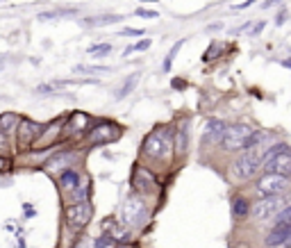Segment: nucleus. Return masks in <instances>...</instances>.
<instances>
[{"instance_id": "ddd939ff", "label": "nucleus", "mask_w": 291, "mask_h": 248, "mask_svg": "<svg viewBox=\"0 0 291 248\" xmlns=\"http://www.w3.org/2000/svg\"><path fill=\"white\" fill-rule=\"evenodd\" d=\"M262 166L266 173H275V176H282V178H289L291 180V148L271 157V160H266Z\"/></svg>"}, {"instance_id": "e433bc0d", "label": "nucleus", "mask_w": 291, "mask_h": 248, "mask_svg": "<svg viewBox=\"0 0 291 248\" xmlns=\"http://www.w3.org/2000/svg\"><path fill=\"white\" fill-rule=\"evenodd\" d=\"M116 248H137V246L130 244V241H119V244H116Z\"/></svg>"}, {"instance_id": "b1692460", "label": "nucleus", "mask_w": 291, "mask_h": 248, "mask_svg": "<svg viewBox=\"0 0 291 248\" xmlns=\"http://www.w3.org/2000/svg\"><path fill=\"white\" fill-rule=\"evenodd\" d=\"M221 52H223V46H221L219 41H214V44L207 48V52L203 55V62H207V64H209V62H214L216 57H221Z\"/></svg>"}, {"instance_id": "a878e982", "label": "nucleus", "mask_w": 291, "mask_h": 248, "mask_svg": "<svg viewBox=\"0 0 291 248\" xmlns=\"http://www.w3.org/2000/svg\"><path fill=\"white\" fill-rule=\"evenodd\" d=\"M275 225H291V203L282 209V212L275 214Z\"/></svg>"}, {"instance_id": "6e6552de", "label": "nucleus", "mask_w": 291, "mask_h": 248, "mask_svg": "<svg viewBox=\"0 0 291 248\" xmlns=\"http://www.w3.org/2000/svg\"><path fill=\"white\" fill-rule=\"evenodd\" d=\"M121 137V128L112 121H100V123L91 125V130L87 132V144L89 146H103L109 141H116Z\"/></svg>"}, {"instance_id": "f704fd0d", "label": "nucleus", "mask_w": 291, "mask_h": 248, "mask_svg": "<svg viewBox=\"0 0 291 248\" xmlns=\"http://www.w3.org/2000/svg\"><path fill=\"white\" fill-rule=\"evenodd\" d=\"M284 18H287V9H282V12H280V16H278V21H275V23L282 25V23H284Z\"/></svg>"}, {"instance_id": "20e7f679", "label": "nucleus", "mask_w": 291, "mask_h": 248, "mask_svg": "<svg viewBox=\"0 0 291 248\" xmlns=\"http://www.w3.org/2000/svg\"><path fill=\"white\" fill-rule=\"evenodd\" d=\"M41 130H44V125L36 123L32 119H23L16 130V135H14V150L18 152H25V150H32L36 139H39Z\"/></svg>"}, {"instance_id": "f8f14e48", "label": "nucleus", "mask_w": 291, "mask_h": 248, "mask_svg": "<svg viewBox=\"0 0 291 248\" xmlns=\"http://www.w3.org/2000/svg\"><path fill=\"white\" fill-rule=\"evenodd\" d=\"M91 130V116L84 114V112H73L66 116V123H64V139H71V137H80L87 135Z\"/></svg>"}, {"instance_id": "c9c22d12", "label": "nucleus", "mask_w": 291, "mask_h": 248, "mask_svg": "<svg viewBox=\"0 0 291 248\" xmlns=\"http://www.w3.org/2000/svg\"><path fill=\"white\" fill-rule=\"evenodd\" d=\"M184 87H187V82H184V80H180V78H178L176 82H173V89H184Z\"/></svg>"}, {"instance_id": "1a4fd4ad", "label": "nucleus", "mask_w": 291, "mask_h": 248, "mask_svg": "<svg viewBox=\"0 0 291 248\" xmlns=\"http://www.w3.org/2000/svg\"><path fill=\"white\" fill-rule=\"evenodd\" d=\"M287 198L284 196H264L262 200H257L255 205H250V214L255 216L257 221H264V219H271L278 212H282L287 207Z\"/></svg>"}, {"instance_id": "a211bd4d", "label": "nucleus", "mask_w": 291, "mask_h": 248, "mask_svg": "<svg viewBox=\"0 0 291 248\" xmlns=\"http://www.w3.org/2000/svg\"><path fill=\"white\" fill-rule=\"evenodd\" d=\"M225 128L227 125L223 123V121L211 119L207 123V130H205V141H216V144H219V141L223 139V135H225Z\"/></svg>"}, {"instance_id": "39448f33", "label": "nucleus", "mask_w": 291, "mask_h": 248, "mask_svg": "<svg viewBox=\"0 0 291 248\" xmlns=\"http://www.w3.org/2000/svg\"><path fill=\"white\" fill-rule=\"evenodd\" d=\"M93 216V205L91 200H84V203H71L64 207V221L71 230H82L89 225Z\"/></svg>"}, {"instance_id": "aec40b11", "label": "nucleus", "mask_w": 291, "mask_h": 248, "mask_svg": "<svg viewBox=\"0 0 291 248\" xmlns=\"http://www.w3.org/2000/svg\"><path fill=\"white\" fill-rule=\"evenodd\" d=\"M89 194H91V184L82 182L80 187L73 189V192L68 194V205L71 203H84V200H89Z\"/></svg>"}, {"instance_id": "5701e85b", "label": "nucleus", "mask_w": 291, "mask_h": 248, "mask_svg": "<svg viewBox=\"0 0 291 248\" xmlns=\"http://www.w3.org/2000/svg\"><path fill=\"white\" fill-rule=\"evenodd\" d=\"M77 9H52V12L39 14V21H52V18H62V16H75Z\"/></svg>"}, {"instance_id": "f3484780", "label": "nucleus", "mask_w": 291, "mask_h": 248, "mask_svg": "<svg viewBox=\"0 0 291 248\" xmlns=\"http://www.w3.org/2000/svg\"><path fill=\"white\" fill-rule=\"evenodd\" d=\"M187 146H189V119H184L180 123V128L173 132V150H176V155H184Z\"/></svg>"}, {"instance_id": "393cba45", "label": "nucleus", "mask_w": 291, "mask_h": 248, "mask_svg": "<svg viewBox=\"0 0 291 248\" xmlns=\"http://www.w3.org/2000/svg\"><path fill=\"white\" fill-rule=\"evenodd\" d=\"M12 152H14L12 139H9L7 135L0 132V155H3V157H12Z\"/></svg>"}, {"instance_id": "412c9836", "label": "nucleus", "mask_w": 291, "mask_h": 248, "mask_svg": "<svg viewBox=\"0 0 291 248\" xmlns=\"http://www.w3.org/2000/svg\"><path fill=\"white\" fill-rule=\"evenodd\" d=\"M232 214H235V219H243L246 214H250V203L243 196H235L232 198Z\"/></svg>"}, {"instance_id": "9d476101", "label": "nucleus", "mask_w": 291, "mask_h": 248, "mask_svg": "<svg viewBox=\"0 0 291 248\" xmlns=\"http://www.w3.org/2000/svg\"><path fill=\"white\" fill-rule=\"evenodd\" d=\"M289 184H291L289 178L275 176V173H264L257 182V194H262V198L264 196H282L289 189Z\"/></svg>"}, {"instance_id": "4be33fe9", "label": "nucleus", "mask_w": 291, "mask_h": 248, "mask_svg": "<svg viewBox=\"0 0 291 248\" xmlns=\"http://www.w3.org/2000/svg\"><path fill=\"white\" fill-rule=\"evenodd\" d=\"M139 75H141V73H132V75L128 78V80L123 82V87H121L119 91H116V100H123V98H125V96H128V93L132 91V89L137 87V82H139Z\"/></svg>"}, {"instance_id": "9b49d317", "label": "nucleus", "mask_w": 291, "mask_h": 248, "mask_svg": "<svg viewBox=\"0 0 291 248\" xmlns=\"http://www.w3.org/2000/svg\"><path fill=\"white\" fill-rule=\"evenodd\" d=\"M130 187L134 189L137 194H148L157 187V180L152 176L150 168L141 166V164H134L132 166V176H130Z\"/></svg>"}, {"instance_id": "4468645a", "label": "nucleus", "mask_w": 291, "mask_h": 248, "mask_svg": "<svg viewBox=\"0 0 291 248\" xmlns=\"http://www.w3.org/2000/svg\"><path fill=\"white\" fill-rule=\"evenodd\" d=\"M57 184H60V189L64 194H71L73 189H77L82 184V173L77 168H66L64 173L57 176Z\"/></svg>"}, {"instance_id": "7c9ffc66", "label": "nucleus", "mask_w": 291, "mask_h": 248, "mask_svg": "<svg viewBox=\"0 0 291 248\" xmlns=\"http://www.w3.org/2000/svg\"><path fill=\"white\" fill-rule=\"evenodd\" d=\"M107 66H75V73H107Z\"/></svg>"}, {"instance_id": "0eeeda50", "label": "nucleus", "mask_w": 291, "mask_h": 248, "mask_svg": "<svg viewBox=\"0 0 291 248\" xmlns=\"http://www.w3.org/2000/svg\"><path fill=\"white\" fill-rule=\"evenodd\" d=\"M77 160H80V152L77 150H57L46 160V164L41 168H44L46 173H50V176H60L66 168H75Z\"/></svg>"}, {"instance_id": "2f4dec72", "label": "nucleus", "mask_w": 291, "mask_h": 248, "mask_svg": "<svg viewBox=\"0 0 291 248\" xmlns=\"http://www.w3.org/2000/svg\"><path fill=\"white\" fill-rule=\"evenodd\" d=\"M34 214H36V212H34V205L25 203V205H23V216H25V219H32Z\"/></svg>"}, {"instance_id": "cd10ccee", "label": "nucleus", "mask_w": 291, "mask_h": 248, "mask_svg": "<svg viewBox=\"0 0 291 248\" xmlns=\"http://www.w3.org/2000/svg\"><path fill=\"white\" fill-rule=\"evenodd\" d=\"M14 168V160L12 157H3L0 155V176H7V173H12Z\"/></svg>"}, {"instance_id": "7ed1b4c3", "label": "nucleus", "mask_w": 291, "mask_h": 248, "mask_svg": "<svg viewBox=\"0 0 291 248\" xmlns=\"http://www.w3.org/2000/svg\"><path fill=\"white\" fill-rule=\"evenodd\" d=\"M255 130L246 123H235V125H227L225 135L221 139V146L225 150H246L248 144H250V137Z\"/></svg>"}, {"instance_id": "72a5a7b5", "label": "nucleus", "mask_w": 291, "mask_h": 248, "mask_svg": "<svg viewBox=\"0 0 291 248\" xmlns=\"http://www.w3.org/2000/svg\"><path fill=\"white\" fill-rule=\"evenodd\" d=\"M264 30V23H255V28H250V34L255 36V34H259Z\"/></svg>"}, {"instance_id": "4c0bfd02", "label": "nucleus", "mask_w": 291, "mask_h": 248, "mask_svg": "<svg viewBox=\"0 0 291 248\" xmlns=\"http://www.w3.org/2000/svg\"><path fill=\"white\" fill-rule=\"evenodd\" d=\"M121 34H139V30H132V28H125V30H121Z\"/></svg>"}, {"instance_id": "58836bf2", "label": "nucleus", "mask_w": 291, "mask_h": 248, "mask_svg": "<svg viewBox=\"0 0 291 248\" xmlns=\"http://www.w3.org/2000/svg\"><path fill=\"white\" fill-rule=\"evenodd\" d=\"M255 3V0H246V3H241V5H237V9H246V7H250V5Z\"/></svg>"}, {"instance_id": "a19ab883", "label": "nucleus", "mask_w": 291, "mask_h": 248, "mask_svg": "<svg viewBox=\"0 0 291 248\" xmlns=\"http://www.w3.org/2000/svg\"><path fill=\"white\" fill-rule=\"evenodd\" d=\"M284 248H291V237H289V241H287V244H284Z\"/></svg>"}, {"instance_id": "bb28decb", "label": "nucleus", "mask_w": 291, "mask_h": 248, "mask_svg": "<svg viewBox=\"0 0 291 248\" xmlns=\"http://www.w3.org/2000/svg\"><path fill=\"white\" fill-rule=\"evenodd\" d=\"M150 48V39H141L139 44H134V46H128V48L123 50V57H128L130 52H134V50H148Z\"/></svg>"}, {"instance_id": "dca6fc26", "label": "nucleus", "mask_w": 291, "mask_h": 248, "mask_svg": "<svg viewBox=\"0 0 291 248\" xmlns=\"http://www.w3.org/2000/svg\"><path fill=\"white\" fill-rule=\"evenodd\" d=\"M21 121H23V116L16 114V112H5V114H0V132L7 135L9 139H14V135H16Z\"/></svg>"}, {"instance_id": "ea45409f", "label": "nucleus", "mask_w": 291, "mask_h": 248, "mask_svg": "<svg viewBox=\"0 0 291 248\" xmlns=\"http://www.w3.org/2000/svg\"><path fill=\"white\" fill-rule=\"evenodd\" d=\"M282 66L284 68H291V60H282Z\"/></svg>"}, {"instance_id": "423d86ee", "label": "nucleus", "mask_w": 291, "mask_h": 248, "mask_svg": "<svg viewBox=\"0 0 291 248\" xmlns=\"http://www.w3.org/2000/svg\"><path fill=\"white\" fill-rule=\"evenodd\" d=\"M64 123H66V116H60V119L46 123L32 150H50V148H55V144H60V141L64 139V137H62V135H64Z\"/></svg>"}, {"instance_id": "6ab92c4d", "label": "nucleus", "mask_w": 291, "mask_h": 248, "mask_svg": "<svg viewBox=\"0 0 291 248\" xmlns=\"http://www.w3.org/2000/svg\"><path fill=\"white\" fill-rule=\"evenodd\" d=\"M123 16L121 14H100V16H89L82 21V25L87 28H98V25H109V23H121Z\"/></svg>"}, {"instance_id": "2eb2a0df", "label": "nucleus", "mask_w": 291, "mask_h": 248, "mask_svg": "<svg viewBox=\"0 0 291 248\" xmlns=\"http://www.w3.org/2000/svg\"><path fill=\"white\" fill-rule=\"evenodd\" d=\"M289 237H291V225H273V230L266 235V244L268 248H280V246H284L289 241Z\"/></svg>"}, {"instance_id": "c756f323", "label": "nucleus", "mask_w": 291, "mask_h": 248, "mask_svg": "<svg viewBox=\"0 0 291 248\" xmlns=\"http://www.w3.org/2000/svg\"><path fill=\"white\" fill-rule=\"evenodd\" d=\"M182 44H184V41H178V44L171 48V52H168V57H166V60H164V71H171V62H173V57L178 55V50L182 48Z\"/></svg>"}, {"instance_id": "f257e3e1", "label": "nucleus", "mask_w": 291, "mask_h": 248, "mask_svg": "<svg viewBox=\"0 0 291 248\" xmlns=\"http://www.w3.org/2000/svg\"><path fill=\"white\" fill-rule=\"evenodd\" d=\"M173 150V130L166 128L164 132L155 130L146 137L144 146H141V155H146L148 160H162L164 155Z\"/></svg>"}, {"instance_id": "c85d7f7f", "label": "nucleus", "mask_w": 291, "mask_h": 248, "mask_svg": "<svg viewBox=\"0 0 291 248\" xmlns=\"http://www.w3.org/2000/svg\"><path fill=\"white\" fill-rule=\"evenodd\" d=\"M89 55H107V52H112V44H98V46H91V48L87 50Z\"/></svg>"}, {"instance_id": "473e14b6", "label": "nucleus", "mask_w": 291, "mask_h": 248, "mask_svg": "<svg viewBox=\"0 0 291 248\" xmlns=\"http://www.w3.org/2000/svg\"><path fill=\"white\" fill-rule=\"evenodd\" d=\"M137 16H144V18H155V12H146V9H137Z\"/></svg>"}, {"instance_id": "f03ea898", "label": "nucleus", "mask_w": 291, "mask_h": 248, "mask_svg": "<svg viewBox=\"0 0 291 248\" xmlns=\"http://www.w3.org/2000/svg\"><path fill=\"white\" fill-rule=\"evenodd\" d=\"M148 219V207L146 200L139 196V194H130L123 203V221L125 228H144Z\"/></svg>"}]
</instances>
